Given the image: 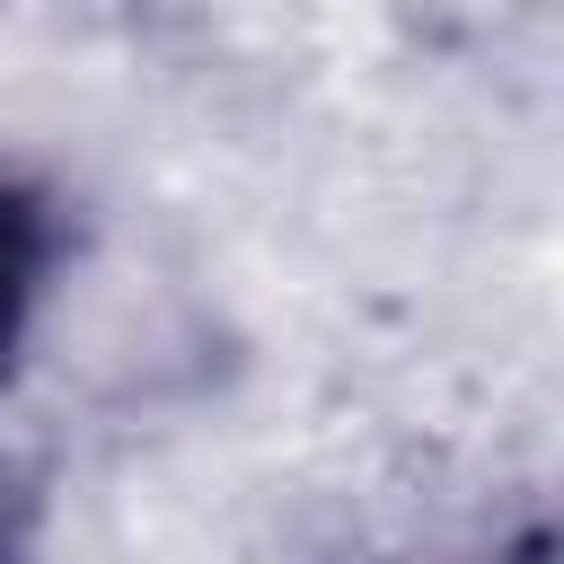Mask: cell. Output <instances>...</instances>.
Wrapping results in <instances>:
<instances>
[{"label": "cell", "mask_w": 564, "mask_h": 564, "mask_svg": "<svg viewBox=\"0 0 564 564\" xmlns=\"http://www.w3.org/2000/svg\"><path fill=\"white\" fill-rule=\"evenodd\" d=\"M494 564H555V538H546V529H529V538H511Z\"/></svg>", "instance_id": "2"}, {"label": "cell", "mask_w": 564, "mask_h": 564, "mask_svg": "<svg viewBox=\"0 0 564 564\" xmlns=\"http://www.w3.org/2000/svg\"><path fill=\"white\" fill-rule=\"evenodd\" d=\"M0 564H26V538H18V511L0 502Z\"/></svg>", "instance_id": "3"}, {"label": "cell", "mask_w": 564, "mask_h": 564, "mask_svg": "<svg viewBox=\"0 0 564 564\" xmlns=\"http://www.w3.org/2000/svg\"><path fill=\"white\" fill-rule=\"evenodd\" d=\"M44 264H53V203H44L26 176H0V379H9L18 335H26V317H35Z\"/></svg>", "instance_id": "1"}]
</instances>
